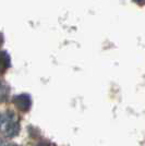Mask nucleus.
<instances>
[{
  "instance_id": "f257e3e1",
  "label": "nucleus",
  "mask_w": 145,
  "mask_h": 146,
  "mask_svg": "<svg viewBox=\"0 0 145 146\" xmlns=\"http://www.w3.org/2000/svg\"><path fill=\"white\" fill-rule=\"evenodd\" d=\"M1 127L2 130L6 132L7 136L14 137L20 132V124L18 121H15L14 115L12 112H7L1 117Z\"/></svg>"
},
{
  "instance_id": "f03ea898",
  "label": "nucleus",
  "mask_w": 145,
  "mask_h": 146,
  "mask_svg": "<svg viewBox=\"0 0 145 146\" xmlns=\"http://www.w3.org/2000/svg\"><path fill=\"white\" fill-rule=\"evenodd\" d=\"M13 104L19 110L26 112L32 107V99L30 95L27 94H20L13 97Z\"/></svg>"
},
{
  "instance_id": "7ed1b4c3",
  "label": "nucleus",
  "mask_w": 145,
  "mask_h": 146,
  "mask_svg": "<svg viewBox=\"0 0 145 146\" xmlns=\"http://www.w3.org/2000/svg\"><path fill=\"white\" fill-rule=\"evenodd\" d=\"M2 57H3V71H5L7 68L10 67V57L8 56V54H7L6 51H3Z\"/></svg>"
},
{
  "instance_id": "20e7f679",
  "label": "nucleus",
  "mask_w": 145,
  "mask_h": 146,
  "mask_svg": "<svg viewBox=\"0 0 145 146\" xmlns=\"http://www.w3.org/2000/svg\"><path fill=\"white\" fill-rule=\"evenodd\" d=\"M36 146H50V143H49L48 141L42 140V141H39V142L37 143Z\"/></svg>"
},
{
  "instance_id": "39448f33",
  "label": "nucleus",
  "mask_w": 145,
  "mask_h": 146,
  "mask_svg": "<svg viewBox=\"0 0 145 146\" xmlns=\"http://www.w3.org/2000/svg\"><path fill=\"white\" fill-rule=\"evenodd\" d=\"M134 2L140 5V6H144L145 5V0H134Z\"/></svg>"
},
{
  "instance_id": "423d86ee",
  "label": "nucleus",
  "mask_w": 145,
  "mask_h": 146,
  "mask_svg": "<svg viewBox=\"0 0 145 146\" xmlns=\"http://www.w3.org/2000/svg\"><path fill=\"white\" fill-rule=\"evenodd\" d=\"M1 146H17L15 144H13V143H2Z\"/></svg>"
}]
</instances>
